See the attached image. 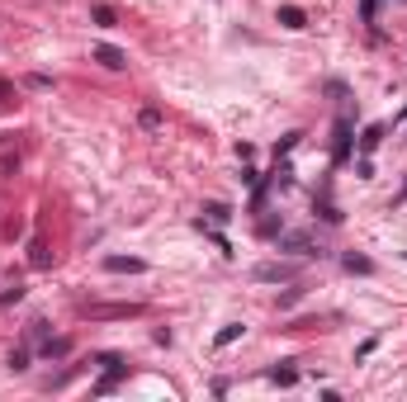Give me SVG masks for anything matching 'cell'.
Masks as SVG:
<instances>
[{
	"instance_id": "1",
	"label": "cell",
	"mask_w": 407,
	"mask_h": 402,
	"mask_svg": "<svg viewBox=\"0 0 407 402\" xmlns=\"http://www.w3.org/2000/svg\"><path fill=\"white\" fill-rule=\"evenodd\" d=\"M294 274H299V270L284 265V261H279V265H275V261H266V265L251 270V279H256V284H284V279H294Z\"/></svg>"
},
{
	"instance_id": "2",
	"label": "cell",
	"mask_w": 407,
	"mask_h": 402,
	"mask_svg": "<svg viewBox=\"0 0 407 402\" xmlns=\"http://www.w3.org/2000/svg\"><path fill=\"white\" fill-rule=\"evenodd\" d=\"M279 251H299V256H318L322 246L308 237V232H279Z\"/></svg>"
},
{
	"instance_id": "3",
	"label": "cell",
	"mask_w": 407,
	"mask_h": 402,
	"mask_svg": "<svg viewBox=\"0 0 407 402\" xmlns=\"http://www.w3.org/2000/svg\"><path fill=\"white\" fill-rule=\"evenodd\" d=\"M95 62H100L105 71H123V67H128V53L114 48V43H100V48H95Z\"/></svg>"
},
{
	"instance_id": "4",
	"label": "cell",
	"mask_w": 407,
	"mask_h": 402,
	"mask_svg": "<svg viewBox=\"0 0 407 402\" xmlns=\"http://www.w3.org/2000/svg\"><path fill=\"white\" fill-rule=\"evenodd\" d=\"M331 152H336V161H351V119L336 123V147Z\"/></svg>"
},
{
	"instance_id": "5",
	"label": "cell",
	"mask_w": 407,
	"mask_h": 402,
	"mask_svg": "<svg viewBox=\"0 0 407 402\" xmlns=\"http://www.w3.org/2000/svg\"><path fill=\"white\" fill-rule=\"evenodd\" d=\"M105 270H114V274H123V270H128V274H137V270H147V265H142L137 256H109Z\"/></svg>"
},
{
	"instance_id": "6",
	"label": "cell",
	"mask_w": 407,
	"mask_h": 402,
	"mask_svg": "<svg viewBox=\"0 0 407 402\" xmlns=\"http://www.w3.org/2000/svg\"><path fill=\"white\" fill-rule=\"evenodd\" d=\"M341 265L351 270V274H374V261H370V256H355V251L341 256Z\"/></svg>"
},
{
	"instance_id": "7",
	"label": "cell",
	"mask_w": 407,
	"mask_h": 402,
	"mask_svg": "<svg viewBox=\"0 0 407 402\" xmlns=\"http://www.w3.org/2000/svg\"><path fill=\"white\" fill-rule=\"evenodd\" d=\"M137 313H142L137 303H128V308H90V317L95 322H105V317H137Z\"/></svg>"
},
{
	"instance_id": "8",
	"label": "cell",
	"mask_w": 407,
	"mask_h": 402,
	"mask_svg": "<svg viewBox=\"0 0 407 402\" xmlns=\"http://www.w3.org/2000/svg\"><path fill=\"white\" fill-rule=\"evenodd\" d=\"M279 24H284V28H303V24H308V15H303L299 5H279Z\"/></svg>"
},
{
	"instance_id": "9",
	"label": "cell",
	"mask_w": 407,
	"mask_h": 402,
	"mask_svg": "<svg viewBox=\"0 0 407 402\" xmlns=\"http://www.w3.org/2000/svg\"><path fill=\"white\" fill-rule=\"evenodd\" d=\"M62 355H71V341H67V336H48V341H43V360H62Z\"/></svg>"
},
{
	"instance_id": "10",
	"label": "cell",
	"mask_w": 407,
	"mask_h": 402,
	"mask_svg": "<svg viewBox=\"0 0 407 402\" xmlns=\"http://www.w3.org/2000/svg\"><path fill=\"white\" fill-rule=\"evenodd\" d=\"M242 331H246L242 322H227V326H223V331L214 336V346H232V341H242Z\"/></svg>"
},
{
	"instance_id": "11",
	"label": "cell",
	"mask_w": 407,
	"mask_h": 402,
	"mask_svg": "<svg viewBox=\"0 0 407 402\" xmlns=\"http://www.w3.org/2000/svg\"><path fill=\"white\" fill-rule=\"evenodd\" d=\"M379 137H383V123H370L365 137H360V152H374V147H379Z\"/></svg>"
},
{
	"instance_id": "12",
	"label": "cell",
	"mask_w": 407,
	"mask_h": 402,
	"mask_svg": "<svg viewBox=\"0 0 407 402\" xmlns=\"http://www.w3.org/2000/svg\"><path fill=\"white\" fill-rule=\"evenodd\" d=\"M266 378H270V383H279V388H289V383H294V369H266Z\"/></svg>"
},
{
	"instance_id": "13",
	"label": "cell",
	"mask_w": 407,
	"mask_h": 402,
	"mask_svg": "<svg viewBox=\"0 0 407 402\" xmlns=\"http://www.w3.org/2000/svg\"><path fill=\"white\" fill-rule=\"evenodd\" d=\"M204 213H209V222H227V218H232V209H227V204H209Z\"/></svg>"
},
{
	"instance_id": "14",
	"label": "cell",
	"mask_w": 407,
	"mask_h": 402,
	"mask_svg": "<svg viewBox=\"0 0 407 402\" xmlns=\"http://www.w3.org/2000/svg\"><path fill=\"white\" fill-rule=\"evenodd\" d=\"M137 123H142V128H162V114H157V109H142Z\"/></svg>"
},
{
	"instance_id": "15",
	"label": "cell",
	"mask_w": 407,
	"mask_h": 402,
	"mask_svg": "<svg viewBox=\"0 0 407 402\" xmlns=\"http://www.w3.org/2000/svg\"><path fill=\"white\" fill-rule=\"evenodd\" d=\"M360 15H365V24H374L379 19V0H360Z\"/></svg>"
},
{
	"instance_id": "16",
	"label": "cell",
	"mask_w": 407,
	"mask_h": 402,
	"mask_svg": "<svg viewBox=\"0 0 407 402\" xmlns=\"http://www.w3.org/2000/svg\"><path fill=\"white\" fill-rule=\"evenodd\" d=\"M95 24H100V28H114V10H109V5H95Z\"/></svg>"
},
{
	"instance_id": "17",
	"label": "cell",
	"mask_w": 407,
	"mask_h": 402,
	"mask_svg": "<svg viewBox=\"0 0 407 402\" xmlns=\"http://www.w3.org/2000/svg\"><path fill=\"white\" fill-rule=\"evenodd\" d=\"M10 369H15V374L28 369V350H15V355H10Z\"/></svg>"
}]
</instances>
